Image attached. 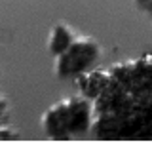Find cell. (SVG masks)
<instances>
[{"mask_svg":"<svg viewBox=\"0 0 152 156\" xmlns=\"http://www.w3.org/2000/svg\"><path fill=\"white\" fill-rule=\"evenodd\" d=\"M72 40H74L72 30L68 29L65 23H57V25L51 29L50 40H48V50L53 55H59V53H63L68 46H71Z\"/></svg>","mask_w":152,"mask_h":156,"instance_id":"obj_1","label":"cell"},{"mask_svg":"<svg viewBox=\"0 0 152 156\" xmlns=\"http://www.w3.org/2000/svg\"><path fill=\"white\" fill-rule=\"evenodd\" d=\"M135 2H137L139 8H143V10H147V12L152 13V0H135Z\"/></svg>","mask_w":152,"mask_h":156,"instance_id":"obj_2","label":"cell"}]
</instances>
